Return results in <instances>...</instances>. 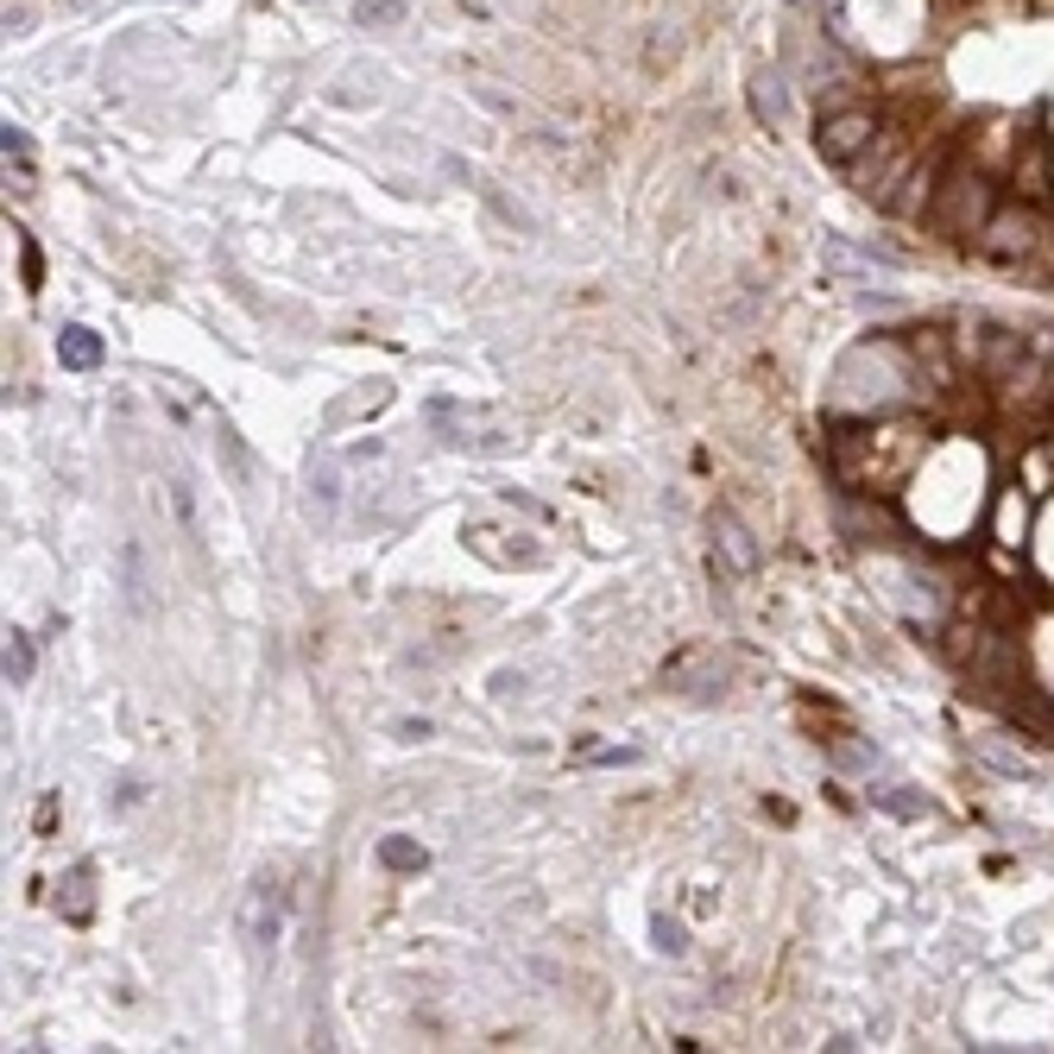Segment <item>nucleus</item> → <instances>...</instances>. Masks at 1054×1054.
<instances>
[{
  "label": "nucleus",
  "instance_id": "obj_13",
  "mask_svg": "<svg viewBox=\"0 0 1054 1054\" xmlns=\"http://www.w3.org/2000/svg\"><path fill=\"white\" fill-rule=\"evenodd\" d=\"M657 947H664V954H688V935H683V922L657 916Z\"/></svg>",
  "mask_w": 1054,
  "mask_h": 1054
},
{
  "label": "nucleus",
  "instance_id": "obj_7",
  "mask_svg": "<svg viewBox=\"0 0 1054 1054\" xmlns=\"http://www.w3.org/2000/svg\"><path fill=\"white\" fill-rule=\"evenodd\" d=\"M58 360H63L70 372L101 367V335H96V329H63V335H58Z\"/></svg>",
  "mask_w": 1054,
  "mask_h": 1054
},
{
  "label": "nucleus",
  "instance_id": "obj_3",
  "mask_svg": "<svg viewBox=\"0 0 1054 1054\" xmlns=\"http://www.w3.org/2000/svg\"><path fill=\"white\" fill-rule=\"evenodd\" d=\"M878 133H884V120H878V108H865V101H839V108H827L821 115V127H815V152H821V165H834V171H853L872 146H878Z\"/></svg>",
  "mask_w": 1054,
  "mask_h": 1054
},
{
  "label": "nucleus",
  "instance_id": "obj_1",
  "mask_svg": "<svg viewBox=\"0 0 1054 1054\" xmlns=\"http://www.w3.org/2000/svg\"><path fill=\"white\" fill-rule=\"evenodd\" d=\"M973 253L992 259V266H1011V272H1023V266H1042V259L1054 253V228L1042 221V209H1023V202H1011V209H997L985 228L973 235Z\"/></svg>",
  "mask_w": 1054,
  "mask_h": 1054
},
{
  "label": "nucleus",
  "instance_id": "obj_8",
  "mask_svg": "<svg viewBox=\"0 0 1054 1054\" xmlns=\"http://www.w3.org/2000/svg\"><path fill=\"white\" fill-rule=\"evenodd\" d=\"M752 108H758V120L783 127V115H789V101H783V77H777V70H758V77H752Z\"/></svg>",
  "mask_w": 1054,
  "mask_h": 1054
},
{
  "label": "nucleus",
  "instance_id": "obj_12",
  "mask_svg": "<svg viewBox=\"0 0 1054 1054\" xmlns=\"http://www.w3.org/2000/svg\"><path fill=\"white\" fill-rule=\"evenodd\" d=\"M120 563H127V600H133V606H146V568H139V544H127V549H120Z\"/></svg>",
  "mask_w": 1054,
  "mask_h": 1054
},
{
  "label": "nucleus",
  "instance_id": "obj_10",
  "mask_svg": "<svg viewBox=\"0 0 1054 1054\" xmlns=\"http://www.w3.org/2000/svg\"><path fill=\"white\" fill-rule=\"evenodd\" d=\"M379 859H386L391 872H417V865H424V846H410L405 834H391L386 846H379Z\"/></svg>",
  "mask_w": 1054,
  "mask_h": 1054
},
{
  "label": "nucleus",
  "instance_id": "obj_5",
  "mask_svg": "<svg viewBox=\"0 0 1054 1054\" xmlns=\"http://www.w3.org/2000/svg\"><path fill=\"white\" fill-rule=\"evenodd\" d=\"M707 530H714V563H726V575H752L758 568V544H752V530L733 511H714Z\"/></svg>",
  "mask_w": 1054,
  "mask_h": 1054
},
{
  "label": "nucleus",
  "instance_id": "obj_4",
  "mask_svg": "<svg viewBox=\"0 0 1054 1054\" xmlns=\"http://www.w3.org/2000/svg\"><path fill=\"white\" fill-rule=\"evenodd\" d=\"M240 935H247L253 954H272L278 947V935H285V891H278V878H253L247 909H240Z\"/></svg>",
  "mask_w": 1054,
  "mask_h": 1054
},
{
  "label": "nucleus",
  "instance_id": "obj_6",
  "mask_svg": "<svg viewBox=\"0 0 1054 1054\" xmlns=\"http://www.w3.org/2000/svg\"><path fill=\"white\" fill-rule=\"evenodd\" d=\"M1016 190L1030 202H1048V133L1042 127H1030L1023 146H1016Z\"/></svg>",
  "mask_w": 1054,
  "mask_h": 1054
},
{
  "label": "nucleus",
  "instance_id": "obj_9",
  "mask_svg": "<svg viewBox=\"0 0 1054 1054\" xmlns=\"http://www.w3.org/2000/svg\"><path fill=\"white\" fill-rule=\"evenodd\" d=\"M32 683V638L26 632H7V688Z\"/></svg>",
  "mask_w": 1054,
  "mask_h": 1054
},
{
  "label": "nucleus",
  "instance_id": "obj_2",
  "mask_svg": "<svg viewBox=\"0 0 1054 1054\" xmlns=\"http://www.w3.org/2000/svg\"><path fill=\"white\" fill-rule=\"evenodd\" d=\"M997 216V190L985 183L978 165H941V183H935V202H928V221H935L941 235L954 240H973L985 221Z\"/></svg>",
  "mask_w": 1054,
  "mask_h": 1054
},
{
  "label": "nucleus",
  "instance_id": "obj_11",
  "mask_svg": "<svg viewBox=\"0 0 1054 1054\" xmlns=\"http://www.w3.org/2000/svg\"><path fill=\"white\" fill-rule=\"evenodd\" d=\"M354 13H360V26H398L405 20V0H360Z\"/></svg>",
  "mask_w": 1054,
  "mask_h": 1054
}]
</instances>
